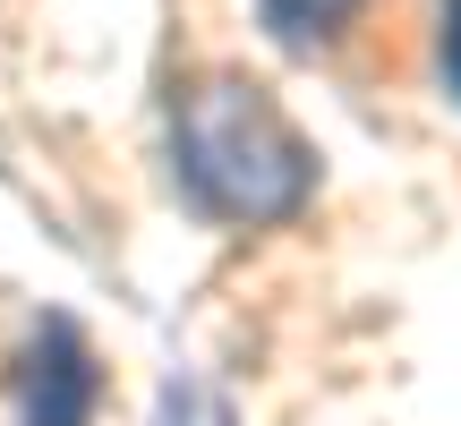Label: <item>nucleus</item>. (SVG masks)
I'll list each match as a JSON object with an SVG mask.
<instances>
[{
    "mask_svg": "<svg viewBox=\"0 0 461 426\" xmlns=\"http://www.w3.org/2000/svg\"><path fill=\"white\" fill-rule=\"evenodd\" d=\"M171 180L205 222L274 230L316 197V146L282 120V102L240 68L171 85Z\"/></svg>",
    "mask_w": 461,
    "mask_h": 426,
    "instance_id": "obj_1",
    "label": "nucleus"
},
{
    "mask_svg": "<svg viewBox=\"0 0 461 426\" xmlns=\"http://www.w3.org/2000/svg\"><path fill=\"white\" fill-rule=\"evenodd\" d=\"M95 401H103L95 350L77 342L68 315H43L9 367V426H86Z\"/></svg>",
    "mask_w": 461,
    "mask_h": 426,
    "instance_id": "obj_2",
    "label": "nucleus"
},
{
    "mask_svg": "<svg viewBox=\"0 0 461 426\" xmlns=\"http://www.w3.org/2000/svg\"><path fill=\"white\" fill-rule=\"evenodd\" d=\"M359 17V0H257V26L274 34L282 51H316Z\"/></svg>",
    "mask_w": 461,
    "mask_h": 426,
    "instance_id": "obj_3",
    "label": "nucleus"
},
{
    "mask_svg": "<svg viewBox=\"0 0 461 426\" xmlns=\"http://www.w3.org/2000/svg\"><path fill=\"white\" fill-rule=\"evenodd\" d=\"M154 426H230V410H222V393H214V384L171 376V384H163V418H154Z\"/></svg>",
    "mask_w": 461,
    "mask_h": 426,
    "instance_id": "obj_4",
    "label": "nucleus"
},
{
    "mask_svg": "<svg viewBox=\"0 0 461 426\" xmlns=\"http://www.w3.org/2000/svg\"><path fill=\"white\" fill-rule=\"evenodd\" d=\"M436 68H445V94L461 102V0H445V17H436Z\"/></svg>",
    "mask_w": 461,
    "mask_h": 426,
    "instance_id": "obj_5",
    "label": "nucleus"
}]
</instances>
